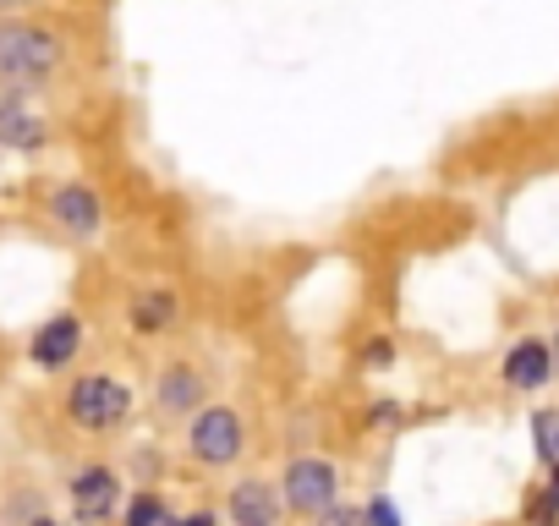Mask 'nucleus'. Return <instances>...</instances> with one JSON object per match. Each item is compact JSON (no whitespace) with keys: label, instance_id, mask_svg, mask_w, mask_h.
Segmentation results:
<instances>
[{"label":"nucleus","instance_id":"1","mask_svg":"<svg viewBox=\"0 0 559 526\" xmlns=\"http://www.w3.org/2000/svg\"><path fill=\"white\" fill-rule=\"evenodd\" d=\"M61 67V39L34 23H0V77L39 83Z\"/></svg>","mask_w":559,"mask_h":526},{"label":"nucleus","instance_id":"2","mask_svg":"<svg viewBox=\"0 0 559 526\" xmlns=\"http://www.w3.org/2000/svg\"><path fill=\"white\" fill-rule=\"evenodd\" d=\"M127 406H132V390H127L121 379H110V373H88V379H78L72 395H67V417H72L78 428H88V433L116 428V422L127 417Z\"/></svg>","mask_w":559,"mask_h":526},{"label":"nucleus","instance_id":"3","mask_svg":"<svg viewBox=\"0 0 559 526\" xmlns=\"http://www.w3.org/2000/svg\"><path fill=\"white\" fill-rule=\"evenodd\" d=\"M187 444H192V455L203 466H230L241 455V417L230 406H209V411H198Z\"/></svg>","mask_w":559,"mask_h":526},{"label":"nucleus","instance_id":"4","mask_svg":"<svg viewBox=\"0 0 559 526\" xmlns=\"http://www.w3.org/2000/svg\"><path fill=\"white\" fill-rule=\"evenodd\" d=\"M335 488H341V477H335V466L319 461V455H302V461H292V471H286V504L302 510V515H324V510L335 504Z\"/></svg>","mask_w":559,"mask_h":526},{"label":"nucleus","instance_id":"5","mask_svg":"<svg viewBox=\"0 0 559 526\" xmlns=\"http://www.w3.org/2000/svg\"><path fill=\"white\" fill-rule=\"evenodd\" d=\"M72 504H78V521H83V526H105L110 510H116V471H105V466L78 471V482H72Z\"/></svg>","mask_w":559,"mask_h":526},{"label":"nucleus","instance_id":"6","mask_svg":"<svg viewBox=\"0 0 559 526\" xmlns=\"http://www.w3.org/2000/svg\"><path fill=\"white\" fill-rule=\"evenodd\" d=\"M50 214H56L61 230H72V236H99V225H105V208H99V198H94L83 181L61 187V192L50 198Z\"/></svg>","mask_w":559,"mask_h":526},{"label":"nucleus","instance_id":"7","mask_svg":"<svg viewBox=\"0 0 559 526\" xmlns=\"http://www.w3.org/2000/svg\"><path fill=\"white\" fill-rule=\"evenodd\" d=\"M78 351H83V324H78L72 313L50 319V324L34 335V362H39V368H67Z\"/></svg>","mask_w":559,"mask_h":526},{"label":"nucleus","instance_id":"8","mask_svg":"<svg viewBox=\"0 0 559 526\" xmlns=\"http://www.w3.org/2000/svg\"><path fill=\"white\" fill-rule=\"evenodd\" d=\"M274 510H280V499H274V488H269L263 477H247V482L230 488V515H236V526H274Z\"/></svg>","mask_w":559,"mask_h":526},{"label":"nucleus","instance_id":"9","mask_svg":"<svg viewBox=\"0 0 559 526\" xmlns=\"http://www.w3.org/2000/svg\"><path fill=\"white\" fill-rule=\"evenodd\" d=\"M548 373H554V357H548L543 340H521V346L504 357V384H510V390H537Z\"/></svg>","mask_w":559,"mask_h":526},{"label":"nucleus","instance_id":"10","mask_svg":"<svg viewBox=\"0 0 559 526\" xmlns=\"http://www.w3.org/2000/svg\"><path fill=\"white\" fill-rule=\"evenodd\" d=\"M176 319H181V302H176L170 291H148V297L132 302V330H143V335H159V330H170Z\"/></svg>","mask_w":559,"mask_h":526},{"label":"nucleus","instance_id":"11","mask_svg":"<svg viewBox=\"0 0 559 526\" xmlns=\"http://www.w3.org/2000/svg\"><path fill=\"white\" fill-rule=\"evenodd\" d=\"M0 143L7 148H39L45 143V121H34L17 105H0Z\"/></svg>","mask_w":559,"mask_h":526},{"label":"nucleus","instance_id":"12","mask_svg":"<svg viewBox=\"0 0 559 526\" xmlns=\"http://www.w3.org/2000/svg\"><path fill=\"white\" fill-rule=\"evenodd\" d=\"M198 395H203V384H198V373H187V368H170V373L159 379V406H165V411H192Z\"/></svg>","mask_w":559,"mask_h":526},{"label":"nucleus","instance_id":"13","mask_svg":"<svg viewBox=\"0 0 559 526\" xmlns=\"http://www.w3.org/2000/svg\"><path fill=\"white\" fill-rule=\"evenodd\" d=\"M532 433H537V455L559 466V411H537L532 417Z\"/></svg>","mask_w":559,"mask_h":526},{"label":"nucleus","instance_id":"14","mask_svg":"<svg viewBox=\"0 0 559 526\" xmlns=\"http://www.w3.org/2000/svg\"><path fill=\"white\" fill-rule=\"evenodd\" d=\"M127 526H170V515H165V499H154V493H138V499L127 504Z\"/></svg>","mask_w":559,"mask_h":526},{"label":"nucleus","instance_id":"15","mask_svg":"<svg viewBox=\"0 0 559 526\" xmlns=\"http://www.w3.org/2000/svg\"><path fill=\"white\" fill-rule=\"evenodd\" d=\"M319 526H368V510H352V504H330L319 515Z\"/></svg>","mask_w":559,"mask_h":526},{"label":"nucleus","instance_id":"16","mask_svg":"<svg viewBox=\"0 0 559 526\" xmlns=\"http://www.w3.org/2000/svg\"><path fill=\"white\" fill-rule=\"evenodd\" d=\"M368 526H401V510H395L390 499H373V504H368Z\"/></svg>","mask_w":559,"mask_h":526},{"label":"nucleus","instance_id":"17","mask_svg":"<svg viewBox=\"0 0 559 526\" xmlns=\"http://www.w3.org/2000/svg\"><path fill=\"white\" fill-rule=\"evenodd\" d=\"M368 362H390V340H373L368 346Z\"/></svg>","mask_w":559,"mask_h":526},{"label":"nucleus","instance_id":"18","mask_svg":"<svg viewBox=\"0 0 559 526\" xmlns=\"http://www.w3.org/2000/svg\"><path fill=\"white\" fill-rule=\"evenodd\" d=\"M181 526H214V515H187Z\"/></svg>","mask_w":559,"mask_h":526},{"label":"nucleus","instance_id":"19","mask_svg":"<svg viewBox=\"0 0 559 526\" xmlns=\"http://www.w3.org/2000/svg\"><path fill=\"white\" fill-rule=\"evenodd\" d=\"M548 357H554V373H559V335H554V346H548Z\"/></svg>","mask_w":559,"mask_h":526},{"label":"nucleus","instance_id":"20","mask_svg":"<svg viewBox=\"0 0 559 526\" xmlns=\"http://www.w3.org/2000/svg\"><path fill=\"white\" fill-rule=\"evenodd\" d=\"M0 7H23V0H0Z\"/></svg>","mask_w":559,"mask_h":526},{"label":"nucleus","instance_id":"21","mask_svg":"<svg viewBox=\"0 0 559 526\" xmlns=\"http://www.w3.org/2000/svg\"><path fill=\"white\" fill-rule=\"evenodd\" d=\"M39 526H56V521H39Z\"/></svg>","mask_w":559,"mask_h":526}]
</instances>
